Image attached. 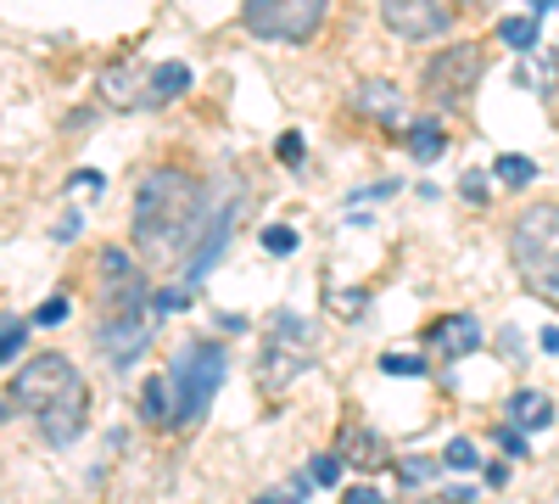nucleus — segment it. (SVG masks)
Segmentation results:
<instances>
[{
	"instance_id": "0eeeda50",
	"label": "nucleus",
	"mask_w": 559,
	"mask_h": 504,
	"mask_svg": "<svg viewBox=\"0 0 559 504\" xmlns=\"http://www.w3.org/2000/svg\"><path fill=\"white\" fill-rule=\"evenodd\" d=\"M481 73H487L481 45H476V39H459V45H448V51H437V57L426 62V96H431L437 107H459V102L481 84Z\"/></svg>"
},
{
	"instance_id": "c756f323",
	"label": "nucleus",
	"mask_w": 559,
	"mask_h": 504,
	"mask_svg": "<svg viewBox=\"0 0 559 504\" xmlns=\"http://www.w3.org/2000/svg\"><path fill=\"white\" fill-rule=\"evenodd\" d=\"M498 448H503V454H515V460H521V454H526V437H521V426H498Z\"/></svg>"
},
{
	"instance_id": "f3484780",
	"label": "nucleus",
	"mask_w": 559,
	"mask_h": 504,
	"mask_svg": "<svg viewBox=\"0 0 559 504\" xmlns=\"http://www.w3.org/2000/svg\"><path fill=\"white\" fill-rule=\"evenodd\" d=\"M442 146H448L442 124H431V118L408 124V157H419V163H437V157H442Z\"/></svg>"
},
{
	"instance_id": "39448f33",
	"label": "nucleus",
	"mask_w": 559,
	"mask_h": 504,
	"mask_svg": "<svg viewBox=\"0 0 559 504\" xmlns=\"http://www.w3.org/2000/svg\"><path fill=\"white\" fill-rule=\"evenodd\" d=\"M313 353H319V331L308 326V319L274 314L269 342H263V371H258V382H263L269 392H286V387L308 371V364H313Z\"/></svg>"
},
{
	"instance_id": "9d476101",
	"label": "nucleus",
	"mask_w": 559,
	"mask_h": 504,
	"mask_svg": "<svg viewBox=\"0 0 559 504\" xmlns=\"http://www.w3.org/2000/svg\"><path fill=\"white\" fill-rule=\"evenodd\" d=\"M102 303L107 308H134L146 303V281H140V269L123 247H107L102 253Z\"/></svg>"
},
{
	"instance_id": "473e14b6",
	"label": "nucleus",
	"mask_w": 559,
	"mask_h": 504,
	"mask_svg": "<svg viewBox=\"0 0 559 504\" xmlns=\"http://www.w3.org/2000/svg\"><path fill=\"white\" fill-rule=\"evenodd\" d=\"M51 236H57V242H73V236H79V213H68V219L57 224V231H51Z\"/></svg>"
},
{
	"instance_id": "b1692460",
	"label": "nucleus",
	"mask_w": 559,
	"mask_h": 504,
	"mask_svg": "<svg viewBox=\"0 0 559 504\" xmlns=\"http://www.w3.org/2000/svg\"><path fill=\"white\" fill-rule=\"evenodd\" d=\"M431 477H437V460H403L397 466V482L403 488H419V482H431Z\"/></svg>"
},
{
	"instance_id": "aec40b11",
	"label": "nucleus",
	"mask_w": 559,
	"mask_h": 504,
	"mask_svg": "<svg viewBox=\"0 0 559 504\" xmlns=\"http://www.w3.org/2000/svg\"><path fill=\"white\" fill-rule=\"evenodd\" d=\"M492 174L503 179V186H532V179H537V163H532V157H515V152H503V157L492 163Z\"/></svg>"
},
{
	"instance_id": "c85d7f7f",
	"label": "nucleus",
	"mask_w": 559,
	"mask_h": 504,
	"mask_svg": "<svg viewBox=\"0 0 559 504\" xmlns=\"http://www.w3.org/2000/svg\"><path fill=\"white\" fill-rule=\"evenodd\" d=\"M68 186H73V191H90V197H102V186H107V179H102L96 168H79V174L68 179Z\"/></svg>"
},
{
	"instance_id": "f704fd0d",
	"label": "nucleus",
	"mask_w": 559,
	"mask_h": 504,
	"mask_svg": "<svg viewBox=\"0 0 559 504\" xmlns=\"http://www.w3.org/2000/svg\"><path fill=\"white\" fill-rule=\"evenodd\" d=\"M543 348H548V353H559V331H548V337H543Z\"/></svg>"
},
{
	"instance_id": "c9c22d12",
	"label": "nucleus",
	"mask_w": 559,
	"mask_h": 504,
	"mask_svg": "<svg viewBox=\"0 0 559 504\" xmlns=\"http://www.w3.org/2000/svg\"><path fill=\"white\" fill-rule=\"evenodd\" d=\"M532 7H537V12H543V7H548V0H532Z\"/></svg>"
},
{
	"instance_id": "cd10ccee",
	"label": "nucleus",
	"mask_w": 559,
	"mask_h": 504,
	"mask_svg": "<svg viewBox=\"0 0 559 504\" xmlns=\"http://www.w3.org/2000/svg\"><path fill=\"white\" fill-rule=\"evenodd\" d=\"M280 163H292V168L302 163V134H297V129H286V134H280Z\"/></svg>"
},
{
	"instance_id": "f03ea898",
	"label": "nucleus",
	"mask_w": 559,
	"mask_h": 504,
	"mask_svg": "<svg viewBox=\"0 0 559 504\" xmlns=\"http://www.w3.org/2000/svg\"><path fill=\"white\" fill-rule=\"evenodd\" d=\"M12 403L34 409V421L45 432V443H73L84 432V415H90V387L79 376V364L68 353H39L28 359L17 382H12Z\"/></svg>"
},
{
	"instance_id": "7c9ffc66",
	"label": "nucleus",
	"mask_w": 559,
	"mask_h": 504,
	"mask_svg": "<svg viewBox=\"0 0 559 504\" xmlns=\"http://www.w3.org/2000/svg\"><path fill=\"white\" fill-rule=\"evenodd\" d=\"M191 303V292H157L152 297V314H174V308H185Z\"/></svg>"
},
{
	"instance_id": "393cba45",
	"label": "nucleus",
	"mask_w": 559,
	"mask_h": 504,
	"mask_svg": "<svg viewBox=\"0 0 559 504\" xmlns=\"http://www.w3.org/2000/svg\"><path fill=\"white\" fill-rule=\"evenodd\" d=\"M62 319H68V297H45V303L34 308L28 326H62Z\"/></svg>"
},
{
	"instance_id": "1a4fd4ad",
	"label": "nucleus",
	"mask_w": 559,
	"mask_h": 504,
	"mask_svg": "<svg viewBox=\"0 0 559 504\" xmlns=\"http://www.w3.org/2000/svg\"><path fill=\"white\" fill-rule=\"evenodd\" d=\"M381 23L397 39H437L453 23V0H381Z\"/></svg>"
},
{
	"instance_id": "e433bc0d",
	"label": "nucleus",
	"mask_w": 559,
	"mask_h": 504,
	"mask_svg": "<svg viewBox=\"0 0 559 504\" xmlns=\"http://www.w3.org/2000/svg\"><path fill=\"white\" fill-rule=\"evenodd\" d=\"M0 421H7V403H0Z\"/></svg>"
},
{
	"instance_id": "a878e982",
	"label": "nucleus",
	"mask_w": 559,
	"mask_h": 504,
	"mask_svg": "<svg viewBox=\"0 0 559 504\" xmlns=\"http://www.w3.org/2000/svg\"><path fill=\"white\" fill-rule=\"evenodd\" d=\"M381 371H386V376H426V364H419L414 353H386Z\"/></svg>"
},
{
	"instance_id": "dca6fc26",
	"label": "nucleus",
	"mask_w": 559,
	"mask_h": 504,
	"mask_svg": "<svg viewBox=\"0 0 559 504\" xmlns=\"http://www.w3.org/2000/svg\"><path fill=\"white\" fill-rule=\"evenodd\" d=\"M229 219H236V213H224V219H213V231H207V242L191 253V263H185V281H207V269H213V258L224 253V242H229Z\"/></svg>"
},
{
	"instance_id": "ddd939ff",
	"label": "nucleus",
	"mask_w": 559,
	"mask_h": 504,
	"mask_svg": "<svg viewBox=\"0 0 559 504\" xmlns=\"http://www.w3.org/2000/svg\"><path fill=\"white\" fill-rule=\"evenodd\" d=\"M102 102L107 107H134V102H146V84H140V73H134V62H112V68H102Z\"/></svg>"
},
{
	"instance_id": "bb28decb",
	"label": "nucleus",
	"mask_w": 559,
	"mask_h": 504,
	"mask_svg": "<svg viewBox=\"0 0 559 504\" xmlns=\"http://www.w3.org/2000/svg\"><path fill=\"white\" fill-rule=\"evenodd\" d=\"M448 466H453V471H476V443L453 437V443H448Z\"/></svg>"
},
{
	"instance_id": "2eb2a0df",
	"label": "nucleus",
	"mask_w": 559,
	"mask_h": 504,
	"mask_svg": "<svg viewBox=\"0 0 559 504\" xmlns=\"http://www.w3.org/2000/svg\"><path fill=\"white\" fill-rule=\"evenodd\" d=\"M509 426L548 432V426H554V403H548L543 392H515V398H509Z\"/></svg>"
},
{
	"instance_id": "20e7f679",
	"label": "nucleus",
	"mask_w": 559,
	"mask_h": 504,
	"mask_svg": "<svg viewBox=\"0 0 559 504\" xmlns=\"http://www.w3.org/2000/svg\"><path fill=\"white\" fill-rule=\"evenodd\" d=\"M509 263H515L526 292H537L543 303H559V208L554 202H537L515 219V231H509Z\"/></svg>"
},
{
	"instance_id": "a211bd4d",
	"label": "nucleus",
	"mask_w": 559,
	"mask_h": 504,
	"mask_svg": "<svg viewBox=\"0 0 559 504\" xmlns=\"http://www.w3.org/2000/svg\"><path fill=\"white\" fill-rule=\"evenodd\" d=\"M140 421L168 426V376H152L146 387H140Z\"/></svg>"
},
{
	"instance_id": "4468645a",
	"label": "nucleus",
	"mask_w": 559,
	"mask_h": 504,
	"mask_svg": "<svg viewBox=\"0 0 559 504\" xmlns=\"http://www.w3.org/2000/svg\"><path fill=\"white\" fill-rule=\"evenodd\" d=\"M185 90H191V68H185V62H163L146 79V107H168L174 96H185Z\"/></svg>"
},
{
	"instance_id": "6ab92c4d",
	"label": "nucleus",
	"mask_w": 559,
	"mask_h": 504,
	"mask_svg": "<svg viewBox=\"0 0 559 504\" xmlns=\"http://www.w3.org/2000/svg\"><path fill=\"white\" fill-rule=\"evenodd\" d=\"M498 39L515 45V51H537V17H503L498 23Z\"/></svg>"
},
{
	"instance_id": "f257e3e1",
	"label": "nucleus",
	"mask_w": 559,
	"mask_h": 504,
	"mask_svg": "<svg viewBox=\"0 0 559 504\" xmlns=\"http://www.w3.org/2000/svg\"><path fill=\"white\" fill-rule=\"evenodd\" d=\"M202 224V186L179 168H152L134 191V247L152 258H174L191 247Z\"/></svg>"
},
{
	"instance_id": "72a5a7b5",
	"label": "nucleus",
	"mask_w": 559,
	"mask_h": 504,
	"mask_svg": "<svg viewBox=\"0 0 559 504\" xmlns=\"http://www.w3.org/2000/svg\"><path fill=\"white\" fill-rule=\"evenodd\" d=\"M347 499H353V504H381V493H376V488H353Z\"/></svg>"
},
{
	"instance_id": "4be33fe9",
	"label": "nucleus",
	"mask_w": 559,
	"mask_h": 504,
	"mask_svg": "<svg viewBox=\"0 0 559 504\" xmlns=\"http://www.w3.org/2000/svg\"><path fill=\"white\" fill-rule=\"evenodd\" d=\"M308 482H319V488H336V482H342V460H336V454H319V460L308 466Z\"/></svg>"
},
{
	"instance_id": "2f4dec72",
	"label": "nucleus",
	"mask_w": 559,
	"mask_h": 504,
	"mask_svg": "<svg viewBox=\"0 0 559 504\" xmlns=\"http://www.w3.org/2000/svg\"><path fill=\"white\" fill-rule=\"evenodd\" d=\"M459 186H464V197H471V202H487V174H464Z\"/></svg>"
},
{
	"instance_id": "6e6552de",
	"label": "nucleus",
	"mask_w": 559,
	"mask_h": 504,
	"mask_svg": "<svg viewBox=\"0 0 559 504\" xmlns=\"http://www.w3.org/2000/svg\"><path fill=\"white\" fill-rule=\"evenodd\" d=\"M152 326H157V319L146 314V303H134V308H107V319L96 326V348H102L112 364H134V353L152 342Z\"/></svg>"
},
{
	"instance_id": "5701e85b",
	"label": "nucleus",
	"mask_w": 559,
	"mask_h": 504,
	"mask_svg": "<svg viewBox=\"0 0 559 504\" xmlns=\"http://www.w3.org/2000/svg\"><path fill=\"white\" fill-rule=\"evenodd\" d=\"M263 247L286 258V253H297V231H292V224H269V231H263Z\"/></svg>"
},
{
	"instance_id": "9b49d317",
	"label": "nucleus",
	"mask_w": 559,
	"mask_h": 504,
	"mask_svg": "<svg viewBox=\"0 0 559 504\" xmlns=\"http://www.w3.org/2000/svg\"><path fill=\"white\" fill-rule=\"evenodd\" d=\"M347 102H353V113L369 118V124H397V118H403V90H397L392 79H358Z\"/></svg>"
},
{
	"instance_id": "7ed1b4c3",
	"label": "nucleus",
	"mask_w": 559,
	"mask_h": 504,
	"mask_svg": "<svg viewBox=\"0 0 559 504\" xmlns=\"http://www.w3.org/2000/svg\"><path fill=\"white\" fill-rule=\"evenodd\" d=\"M224 376H229V353L218 342H191V348H185L168 364V426L174 432L197 426L207 409H213Z\"/></svg>"
},
{
	"instance_id": "f8f14e48",
	"label": "nucleus",
	"mask_w": 559,
	"mask_h": 504,
	"mask_svg": "<svg viewBox=\"0 0 559 504\" xmlns=\"http://www.w3.org/2000/svg\"><path fill=\"white\" fill-rule=\"evenodd\" d=\"M431 348H437L442 359L476 353V348H481V319H476V314H448L442 326H431Z\"/></svg>"
},
{
	"instance_id": "423d86ee",
	"label": "nucleus",
	"mask_w": 559,
	"mask_h": 504,
	"mask_svg": "<svg viewBox=\"0 0 559 504\" xmlns=\"http://www.w3.org/2000/svg\"><path fill=\"white\" fill-rule=\"evenodd\" d=\"M331 0H247L241 7V28L252 39H280V45H302L324 28Z\"/></svg>"
},
{
	"instance_id": "412c9836",
	"label": "nucleus",
	"mask_w": 559,
	"mask_h": 504,
	"mask_svg": "<svg viewBox=\"0 0 559 504\" xmlns=\"http://www.w3.org/2000/svg\"><path fill=\"white\" fill-rule=\"evenodd\" d=\"M23 337H28V319H0V364H12L23 353Z\"/></svg>"
}]
</instances>
